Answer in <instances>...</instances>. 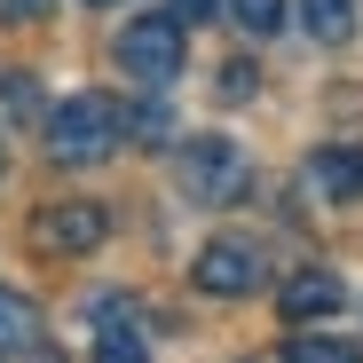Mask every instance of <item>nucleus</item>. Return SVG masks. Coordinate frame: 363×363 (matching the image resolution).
I'll return each instance as SVG.
<instances>
[{
    "mask_svg": "<svg viewBox=\"0 0 363 363\" xmlns=\"http://www.w3.org/2000/svg\"><path fill=\"white\" fill-rule=\"evenodd\" d=\"M174 182L190 206H237L253 190V158L237 150V135H190L174 158Z\"/></svg>",
    "mask_w": 363,
    "mask_h": 363,
    "instance_id": "1",
    "label": "nucleus"
},
{
    "mask_svg": "<svg viewBox=\"0 0 363 363\" xmlns=\"http://www.w3.org/2000/svg\"><path fill=\"white\" fill-rule=\"evenodd\" d=\"M118 135H127V118H118L111 95H64L48 111V158L55 166H95L118 150Z\"/></svg>",
    "mask_w": 363,
    "mask_h": 363,
    "instance_id": "2",
    "label": "nucleus"
},
{
    "mask_svg": "<svg viewBox=\"0 0 363 363\" xmlns=\"http://www.w3.org/2000/svg\"><path fill=\"white\" fill-rule=\"evenodd\" d=\"M111 237V213L95 206V198H55V206H40L32 213V245L48 253V261H79V253H95Z\"/></svg>",
    "mask_w": 363,
    "mask_h": 363,
    "instance_id": "3",
    "label": "nucleus"
},
{
    "mask_svg": "<svg viewBox=\"0 0 363 363\" xmlns=\"http://www.w3.org/2000/svg\"><path fill=\"white\" fill-rule=\"evenodd\" d=\"M118 72L143 87H166L182 72V16H135L118 32Z\"/></svg>",
    "mask_w": 363,
    "mask_h": 363,
    "instance_id": "4",
    "label": "nucleus"
},
{
    "mask_svg": "<svg viewBox=\"0 0 363 363\" xmlns=\"http://www.w3.org/2000/svg\"><path fill=\"white\" fill-rule=\"evenodd\" d=\"M190 277H198V292H213V300H245V292H261L269 261H261L253 245H237V237H213V245L190 261Z\"/></svg>",
    "mask_w": 363,
    "mask_h": 363,
    "instance_id": "5",
    "label": "nucleus"
},
{
    "mask_svg": "<svg viewBox=\"0 0 363 363\" xmlns=\"http://www.w3.org/2000/svg\"><path fill=\"white\" fill-rule=\"evenodd\" d=\"M300 182H308V198L355 206V198H363V150H355V143H332V150H316L308 166H300Z\"/></svg>",
    "mask_w": 363,
    "mask_h": 363,
    "instance_id": "6",
    "label": "nucleus"
},
{
    "mask_svg": "<svg viewBox=\"0 0 363 363\" xmlns=\"http://www.w3.org/2000/svg\"><path fill=\"white\" fill-rule=\"evenodd\" d=\"M277 300H284V316H292V324H316V316H332L340 300H347V284H340L332 269H300Z\"/></svg>",
    "mask_w": 363,
    "mask_h": 363,
    "instance_id": "7",
    "label": "nucleus"
},
{
    "mask_svg": "<svg viewBox=\"0 0 363 363\" xmlns=\"http://www.w3.org/2000/svg\"><path fill=\"white\" fill-rule=\"evenodd\" d=\"M95 363H150V355H143L135 316L118 308V300H103V324H95Z\"/></svg>",
    "mask_w": 363,
    "mask_h": 363,
    "instance_id": "8",
    "label": "nucleus"
},
{
    "mask_svg": "<svg viewBox=\"0 0 363 363\" xmlns=\"http://www.w3.org/2000/svg\"><path fill=\"white\" fill-rule=\"evenodd\" d=\"M32 347H40V308L24 292H0V363H16Z\"/></svg>",
    "mask_w": 363,
    "mask_h": 363,
    "instance_id": "9",
    "label": "nucleus"
},
{
    "mask_svg": "<svg viewBox=\"0 0 363 363\" xmlns=\"http://www.w3.org/2000/svg\"><path fill=\"white\" fill-rule=\"evenodd\" d=\"M355 9L363 0H300V24H308L324 48H340V40H355Z\"/></svg>",
    "mask_w": 363,
    "mask_h": 363,
    "instance_id": "10",
    "label": "nucleus"
},
{
    "mask_svg": "<svg viewBox=\"0 0 363 363\" xmlns=\"http://www.w3.org/2000/svg\"><path fill=\"white\" fill-rule=\"evenodd\" d=\"M24 118H40V87H32V72H0V127H24Z\"/></svg>",
    "mask_w": 363,
    "mask_h": 363,
    "instance_id": "11",
    "label": "nucleus"
},
{
    "mask_svg": "<svg viewBox=\"0 0 363 363\" xmlns=\"http://www.w3.org/2000/svg\"><path fill=\"white\" fill-rule=\"evenodd\" d=\"M229 16H237V24H245L253 40H269V32L284 24V0H229Z\"/></svg>",
    "mask_w": 363,
    "mask_h": 363,
    "instance_id": "12",
    "label": "nucleus"
},
{
    "mask_svg": "<svg viewBox=\"0 0 363 363\" xmlns=\"http://www.w3.org/2000/svg\"><path fill=\"white\" fill-rule=\"evenodd\" d=\"M127 135H135V143H150V150H158V143H166V135H174V118H166V103H135V111H127Z\"/></svg>",
    "mask_w": 363,
    "mask_h": 363,
    "instance_id": "13",
    "label": "nucleus"
},
{
    "mask_svg": "<svg viewBox=\"0 0 363 363\" xmlns=\"http://www.w3.org/2000/svg\"><path fill=\"white\" fill-rule=\"evenodd\" d=\"M284 363H355V347H347V340H308V332H300V340L284 347Z\"/></svg>",
    "mask_w": 363,
    "mask_h": 363,
    "instance_id": "14",
    "label": "nucleus"
},
{
    "mask_svg": "<svg viewBox=\"0 0 363 363\" xmlns=\"http://www.w3.org/2000/svg\"><path fill=\"white\" fill-rule=\"evenodd\" d=\"M48 0H0V24H40Z\"/></svg>",
    "mask_w": 363,
    "mask_h": 363,
    "instance_id": "15",
    "label": "nucleus"
},
{
    "mask_svg": "<svg viewBox=\"0 0 363 363\" xmlns=\"http://www.w3.org/2000/svg\"><path fill=\"white\" fill-rule=\"evenodd\" d=\"M213 9H221V0H174V9H166V16H182V24H206Z\"/></svg>",
    "mask_w": 363,
    "mask_h": 363,
    "instance_id": "16",
    "label": "nucleus"
},
{
    "mask_svg": "<svg viewBox=\"0 0 363 363\" xmlns=\"http://www.w3.org/2000/svg\"><path fill=\"white\" fill-rule=\"evenodd\" d=\"M245 87H253V72H245V64H221V95H229V103L245 95Z\"/></svg>",
    "mask_w": 363,
    "mask_h": 363,
    "instance_id": "17",
    "label": "nucleus"
},
{
    "mask_svg": "<svg viewBox=\"0 0 363 363\" xmlns=\"http://www.w3.org/2000/svg\"><path fill=\"white\" fill-rule=\"evenodd\" d=\"M24 363H64V355H55V347H32V355H24Z\"/></svg>",
    "mask_w": 363,
    "mask_h": 363,
    "instance_id": "18",
    "label": "nucleus"
},
{
    "mask_svg": "<svg viewBox=\"0 0 363 363\" xmlns=\"http://www.w3.org/2000/svg\"><path fill=\"white\" fill-rule=\"evenodd\" d=\"M95 9H111V0H95Z\"/></svg>",
    "mask_w": 363,
    "mask_h": 363,
    "instance_id": "19",
    "label": "nucleus"
}]
</instances>
